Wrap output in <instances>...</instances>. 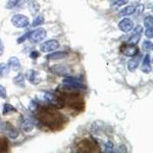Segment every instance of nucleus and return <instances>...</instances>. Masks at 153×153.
Masks as SVG:
<instances>
[{
	"label": "nucleus",
	"mask_w": 153,
	"mask_h": 153,
	"mask_svg": "<svg viewBox=\"0 0 153 153\" xmlns=\"http://www.w3.org/2000/svg\"><path fill=\"white\" fill-rule=\"evenodd\" d=\"M38 120L43 125L51 129H59L65 123L62 115L57 110L48 106H42L37 114Z\"/></svg>",
	"instance_id": "1"
},
{
	"label": "nucleus",
	"mask_w": 153,
	"mask_h": 153,
	"mask_svg": "<svg viewBox=\"0 0 153 153\" xmlns=\"http://www.w3.org/2000/svg\"><path fill=\"white\" fill-rule=\"evenodd\" d=\"M61 97L65 100V105H68L70 108L77 111H82L84 109L85 103L84 98L80 94L76 93H65L61 95Z\"/></svg>",
	"instance_id": "2"
},
{
	"label": "nucleus",
	"mask_w": 153,
	"mask_h": 153,
	"mask_svg": "<svg viewBox=\"0 0 153 153\" xmlns=\"http://www.w3.org/2000/svg\"><path fill=\"white\" fill-rule=\"evenodd\" d=\"M77 150L79 152H98L99 147L97 146L95 143L90 140V139H83L78 144Z\"/></svg>",
	"instance_id": "3"
},
{
	"label": "nucleus",
	"mask_w": 153,
	"mask_h": 153,
	"mask_svg": "<svg viewBox=\"0 0 153 153\" xmlns=\"http://www.w3.org/2000/svg\"><path fill=\"white\" fill-rule=\"evenodd\" d=\"M45 99L54 108L62 109L65 106V100L61 96H57L51 93H46L45 94Z\"/></svg>",
	"instance_id": "4"
},
{
	"label": "nucleus",
	"mask_w": 153,
	"mask_h": 153,
	"mask_svg": "<svg viewBox=\"0 0 153 153\" xmlns=\"http://www.w3.org/2000/svg\"><path fill=\"white\" fill-rule=\"evenodd\" d=\"M12 25L15 27L19 28H26L29 25V19L28 17L22 14H17L15 15L11 19Z\"/></svg>",
	"instance_id": "5"
},
{
	"label": "nucleus",
	"mask_w": 153,
	"mask_h": 153,
	"mask_svg": "<svg viewBox=\"0 0 153 153\" xmlns=\"http://www.w3.org/2000/svg\"><path fill=\"white\" fill-rule=\"evenodd\" d=\"M46 36H47V32L45 29L43 28H39L35 29V31H31L28 38L33 43H39L43 41L46 38Z\"/></svg>",
	"instance_id": "6"
},
{
	"label": "nucleus",
	"mask_w": 153,
	"mask_h": 153,
	"mask_svg": "<svg viewBox=\"0 0 153 153\" xmlns=\"http://www.w3.org/2000/svg\"><path fill=\"white\" fill-rule=\"evenodd\" d=\"M60 44L57 40L54 39H51V40L47 41V42H44L40 45V50L42 52L45 53H49L53 51L57 50V48H59Z\"/></svg>",
	"instance_id": "7"
},
{
	"label": "nucleus",
	"mask_w": 153,
	"mask_h": 153,
	"mask_svg": "<svg viewBox=\"0 0 153 153\" xmlns=\"http://www.w3.org/2000/svg\"><path fill=\"white\" fill-rule=\"evenodd\" d=\"M50 71L54 74L59 76H68L71 73V69L69 67L63 65H56L51 67Z\"/></svg>",
	"instance_id": "8"
},
{
	"label": "nucleus",
	"mask_w": 153,
	"mask_h": 153,
	"mask_svg": "<svg viewBox=\"0 0 153 153\" xmlns=\"http://www.w3.org/2000/svg\"><path fill=\"white\" fill-rule=\"evenodd\" d=\"M63 84L65 87H71V88L76 89H86V86L78 79L73 78V77H67L63 80Z\"/></svg>",
	"instance_id": "9"
},
{
	"label": "nucleus",
	"mask_w": 153,
	"mask_h": 153,
	"mask_svg": "<svg viewBox=\"0 0 153 153\" xmlns=\"http://www.w3.org/2000/svg\"><path fill=\"white\" fill-rule=\"evenodd\" d=\"M2 129H3L5 135L10 139H16L19 135V131L17 130V129L9 123H6L5 125L2 126Z\"/></svg>",
	"instance_id": "10"
},
{
	"label": "nucleus",
	"mask_w": 153,
	"mask_h": 153,
	"mask_svg": "<svg viewBox=\"0 0 153 153\" xmlns=\"http://www.w3.org/2000/svg\"><path fill=\"white\" fill-rule=\"evenodd\" d=\"M121 51L127 57H135L139 52V48L132 45H123L121 48Z\"/></svg>",
	"instance_id": "11"
},
{
	"label": "nucleus",
	"mask_w": 153,
	"mask_h": 153,
	"mask_svg": "<svg viewBox=\"0 0 153 153\" xmlns=\"http://www.w3.org/2000/svg\"><path fill=\"white\" fill-rule=\"evenodd\" d=\"M133 26V22L129 19H123L120 22L118 25L119 28L123 32H129V31H132Z\"/></svg>",
	"instance_id": "12"
},
{
	"label": "nucleus",
	"mask_w": 153,
	"mask_h": 153,
	"mask_svg": "<svg viewBox=\"0 0 153 153\" xmlns=\"http://www.w3.org/2000/svg\"><path fill=\"white\" fill-rule=\"evenodd\" d=\"M27 80L33 84H38L41 81L40 76H38V72H36L34 70H29L25 74Z\"/></svg>",
	"instance_id": "13"
},
{
	"label": "nucleus",
	"mask_w": 153,
	"mask_h": 153,
	"mask_svg": "<svg viewBox=\"0 0 153 153\" xmlns=\"http://www.w3.org/2000/svg\"><path fill=\"white\" fill-rule=\"evenodd\" d=\"M8 67L13 71H19L21 69V63L16 57H11L8 61Z\"/></svg>",
	"instance_id": "14"
},
{
	"label": "nucleus",
	"mask_w": 153,
	"mask_h": 153,
	"mask_svg": "<svg viewBox=\"0 0 153 153\" xmlns=\"http://www.w3.org/2000/svg\"><path fill=\"white\" fill-rule=\"evenodd\" d=\"M21 128L24 132H30L34 129V123L30 119L24 117L21 120Z\"/></svg>",
	"instance_id": "15"
},
{
	"label": "nucleus",
	"mask_w": 153,
	"mask_h": 153,
	"mask_svg": "<svg viewBox=\"0 0 153 153\" xmlns=\"http://www.w3.org/2000/svg\"><path fill=\"white\" fill-rule=\"evenodd\" d=\"M140 57H141L140 55L136 56V57L135 56L134 58L129 60V62H128V70H129V71H134L138 68L139 62H140Z\"/></svg>",
	"instance_id": "16"
},
{
	"label": "nucleus",
	"mask_w": 153,
	"mask_h": 153,
	"mask_svg": "<svg viewBox=\"0 0 153 153\" xmlns=\"http://www.w3.org/2000/svg\"><path fill=\"white\" fill-rule=\"evenodd\" d=\"M68 56V53L65 52V51H57V52L51 53L46 56V58L48 60H60L63 59Z\"/></svg>",
	"instance_id": "17"
},
{
	"label": "nucleus",
	"mask_w": 153,
	"mask_h": 153,
	"mask_svg": "<svg viewBox=\"0 0 153 153\" xmlns=\"http://www.w3.org/2000/svg\"><path fill=\"white\" fill-rule=\"evenodd\" d=\"M142 71L145 74H149L152 71V68L150 65V56L146 54L143 60V65H142Z\"/></svg>",
	"instance_id": "18"
},
{
	"label": "nucleus",
	"mask_w": 153,
	"mask_h": 153,
	"mask_svg": "<svg viewBox=\"0 0 153 153\" xmlns=\"http://www.w3.org/2000/svg\"><path fill=\"white\" fill-rule=\"evenodd\" d=\"M136 7H134L133 5H129V6H126V7L120 11V13H119V16L120 17H125V16H130V15L133 14L134 12H136Z\"/></svg>",
	"instance_id": "19"
},
{
	"label": "nucleus",
	"mask_w": 153,
	"mask_h": 153,
	"mask_svg": "<svg viewBox=\"0 0 153 153\" xmlns=\"http://www.w3.org/2000/svg\"><path fill=\"white\" fill-rule=\"evenodd\" d=\"M141 35L142 34L136 33V32H134L133 31L132 35L129 38V41H128V44H129V45H136L139 43V40H140Z\"/></svg>",
	"instance_id": "20"
},
{
	"label": "nucleus",
	"mask_w": 153,
	"mask_h": 153,
	"mask_svg": "<svg viewBox=\"0 0 153 153\" xmlns=\"http://www.w3.org/2000/svg\"><path fill=\"white\" fill-rule=\"evenodd\" d=\"M14 83L16 85H17L19 87H25V78L24 75L22 74H19L17 76H16V77L14 78Z\"/></svg>",
	"instance_id": "21"
},
{
	"label": "nucleus",
	"mask_w": 153,
	"mask_h": 153,
	"mask_svg": "<svg viewBox=\"0 0 153 153\" xmlns=\"http://www.w3.org/2000/svg\"><path fill=\"white\" fill-rule=\"evenodd\" d=\"M28 8H29V11L32 13L33 15L36 14L37 12L39 10V5L38 4V2H35V0H32L28 4Z\"/></svg>",
	"instance_id": "22"
},
{
	"label": "nucleus",
	"mask_w": 153,
	"mask_h": 153,
	"mask_svg": "<svg viewBox=\"0 0 153 153\" xmlns=\"http://www.w3.org/2000/svg\"><path fill=\"white\" fill-rule=\"evenodd\" d=\"M9 147H8L7 140L2 137H0V152H8Z\"/></svg>",
	"instance_id": "23"
},
{
	"label": "nucleus",
	"mask_w": 153,
	"mask_h": 153,
	"mask_svg": "<svg viewBox=\"0 0 153 153\" xmlns=\"http://www.w3.org/2000/svg\"><path fill=\"white\" fill-rule=\"evenodd\" d=\"M45 21V19H44V16L42 15H39V16H37L34 19L33 22H32V27H37L38 25H41L44 23Z\"/></svg>",
	"instance_id": "24"
},
{
	"label": "nucleus",
	"mask_w": 153,
	"mask_h": 153,
	"mask_svg": "<svg viewBox=\"0 0 153 153\" xmlns=\"http://www.w3.org/2000/svg\"><path fill=\"white\" fill-rule=\"evenodd\" d=\"M9 68L8 65L2 63L0 64V76H5L9 74Z\"/></svg>",
	"instance_id": "25"
},
{
	"label": "nucleus",
	"mask_w": 153,
	"mask_h": 153,
	"mask_svg": "<svg viewBox=\"0 0 153 153\" xmlns=\"http://www.w3.org/2000/svg\"><path fill=\"white\" fill-rule=\"evenodd\" d=\"M16 110L9 103H5L3 106V114L6 115L9 113H12V112H16Z\"/></svg>",
	"instance_id": "26"
},
{
	"label": "nucleus",
	"mask_w": 153,
	"mask_h": 153,
	"mask_svg": "<svg viewBox=\"0 0 153 153\" xmlns=\"http://www.w3.org/2000/svg\"><path fill=\"white\" fill-rule=\"evenodd\" d=\"M144 25L146 28H153V18L152 16H149L145 18Z\"/></svg>",
	"instance_id": "27"
},
{
	"label": "nucleus",
	"mask_w": 153,
	"mask_h": 153,
	"mask_svg": "<svg viewBox=\"0 0 153 153\" xmlns=\"http://www.w3.org/2000/svg\"><path fill=\"white\" fill-rule=\"evenodd\" d=\"M20 1H21V0H9L7 2V3H6L5 7L8 9H12V8H14L15 6L17 5L20 2Z\"/></svg>",
	"instance_id": "28"
},
{
	"label": "nucleus",
	"mask_w": 153,
	"mask_h": 153,
	"mask_svg": "<svg viewBox=\"0 0 153 153\" xmlns=\"http://www.w3.org/2000/svg\"><path fill=\"white\" fill-rule=\"evenodd\" d=\"M153 45L150 41H144L143 44V49L146 51H149L152 49Z\"/></svg>",
	"instance_id": "29"
},
{
	"label": "nucleus",
	"mask_w": 153,
	"mask_h": 153,
	"mask_svg": "<svg viewBox=\"0 0 153 153\" xmlns=\"http://www.w3.org/2000/svg\"><path fill=\"white\" fill-rule=\"evenodd\" d=\"M113 144L112 142L109 141L105 144V152H113Z\"/></svg>",
	"instance_id": "30"
},
{
	"label": "nucleus",
	"mask_w": 153,
	"mask_h": 153,
	"mask_svg": "<svg viewBox=\"0 0 153 153\" xmlns=\"http://www.w3.org/2000/svg\"><path fill=\"white\" fill-rule=\"evenodd\" d=\"M7 97V92L5 90V87L0 84V98L2 99H5Z\"/></svg>",
	"instance_id": "31"
},
{
	"label": "nucleus",
	"mask_w": 153,
	"mask_h": 153,
	"mask_svg": "<svg viewBox=\"0 0 153 153\" xmlns=\"http://www.w3.org/2000/svg\"><path fill=\"white\" fill-rule=\"evenodd\" d=\"M127 2H128V0H115L113 5L116 7H120L121 5L126 4Z\"/></svg>",
	"instance_id": "32"
},
{
	"label": "nucleus",
	"mask_w": 153,
	"mask_h": 153,
	"mask_svg": "<svg viewBox=\"0 0 153 153\" xmlns=\"http://www.w3.org/2000/svg\"><path fill=\"white\" fill-rule=\"evenodd\" d=\"M30 33H31L30 31H29V32H27L26 34H25V35H23L22 37H20V38H18L17 43L18 44H22V43H23V42H24L25 41H26L27 38H28V37H29Z\"/></svg>",
	"instance_id": "33"
},
{
	"label": "nucleus",
	"mask_w": 153,
	"mask_h": 153,
	"mask_svg": "<svg viewBox=\"0 0 153 153\" xmlns=\"http://www.w3.org/2000/svg\"><path fill=\"white\" fill-rule=\"evenodd\" d=\"M146 36L149 38H152L153 37V28H146Z\"/></svg>",
	"instance_id": "34"
},
{
	"label": "nucleus",
	"mask_w": 153,
	"mask_h": 153,
	"mask_svg": "<svg viewBox=\"0 0 153 153\" xmlns=\"http://www.w3.org/2000/svg\"><path fill=\"white\" fill-rule=\"evenodd\" d=\"M39 56H40V54L38 53V51H33L30 54V57L32 58V59H36V58H38Z\"/></svg>",
	"instance_id": "35"
},
{
	"label": "nucleus",
	"mask_w": 153,
	"mask_h": 153,
	"mask_svg": "<svg viewBox=\"0 0 153 153\" xmlns=\"http://www.w3.org/2000/svg\"><path fill=\"white\" fill-rule=\"evenodd\" d=\"M37 106H38V104H37V103H35L34 101H31V103H30V107H29L30 110H31V111H34V110H35L36 109H38V107H37Z\"/></svg>",
	"instance_id": "36"
},
{
	"label": "nucleus",
	"mask_w": 153,
	"mask_h": 153,
	"mask_svg": "<svg viewBox=\"0 0 153 153\" xmlns=\"http://www.w3.org/2000/svg\"><path fill=\"white\" fill-rule=\"evenodd\" d=\"M3 51H4V44H3V42H2V39L0 38V55H1V54H2V53H3Z\"/></svg>",
	"instance_id": "37"
},
{
	"label": "nucleus",
	"mask_w": 153,
	"mask_h": 153,
	"mask_svg": "<svg viewBox=\"0 0 153 153\" xmlns=\"http://www.w3.org/2000/svg\"><path fill=\"white\" fill-rule=\"evenodd\" d=\"M2 126H3V123H2V121L1 120V117H0V129H2Z\"/></svg>",
	"instance_id": "38"
}]
</instances>
